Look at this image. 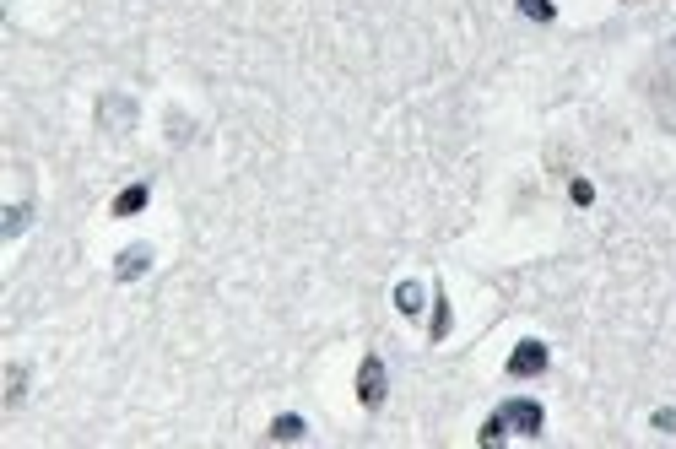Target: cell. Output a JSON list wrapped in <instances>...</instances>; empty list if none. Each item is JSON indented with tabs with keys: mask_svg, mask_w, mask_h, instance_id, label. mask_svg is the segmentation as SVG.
<instances>
[{
	"mask_svg": "<svg viewBox=\"0 0 676 449\" xmlns=\"http://www.w3.org/2000/svg\"><path fill=\"white\" fill-rule=\"evenodd\" d=\"M547 363H552L547 341H520L509 352V379H536V374H547Z\"/></svg>",
	"mask_w": 676,
	"mask_h": 449,
	"instance_id": "cell-3",
	"label": "cell"
},
{
	"mask_svg": "<svg viewBox=\"0 0 676 449\" xmlns=\"http://www.w3.org/2000/svg\"><path fill=\"white\" fill-rule=\"evenodd\" d=\"M152 271V244H130V249H119V260H114V282H136V276H147Z\"/></svg>",
	"mask_w": 676,
	"mask_h": 449,
	"instance_id": "cell-4",
	"label": "cell"
},
{
	"mask_svg": "<svg viewBox=\"0 0 676 449\" xmlns=\"http://www.w3.org/2000/svg\"><path fill=\"white\" fill-rule=\"evenodd\" d=\"M147 201H152L147 184H130V190L114 195V217H136V211H147Z\"/></svg>",
	"mask_w": 676,
	"mask_h": 449,
	"instance_id": "cell-5",
	"label": "cell"
},
{
	"mask_svg": "<svg viewBox=\"0 0 676 449\" xmlns=\"http://www.w3.org/2000/svg\"><path fill=\"white\" fill-rule=\"evenodd\" d=\"M303 433H309V422H303L298 412H282V417L271 422V439H276V444H298Z\"/></svg>",
	"mask_w": 676,
	"mask_h": 449,
	"instance_id": "cell-6",
	"label": "cell"
},
{
	"mask_svg": "<svg viewBox=\"0 0 676 449\" xmlns=\"http://www.w3.org/2000/svg\"><path fill=\"white\" fill-rule=\"evenodd\" d=\"M568 195H574V206H590L595 201V184L590 179H574V184H568Z\"/></svg>",
	"mask_w": 676,
	"mask_h": 449,
	"instance_id": "cell-12",
	"label": "cell"
},
{
	"mask_svg": "<svg viewBox=\"0 0 676 449\" xmlns=\"http://www.w3.org/2000/svg\"><path fill=\"white\" fill-rule=\"evenodd\" d=\"M493 417L503 422V433H509V439H514V433H520V439H536V433L547 428V412H541L536 401H520V395H514V401H503Z\"/></svg>",
	"mask_w": 676,
	"mask_h": 449,
	"instance_id": "cell-1",
	"label": "cell"
},
{
	"mask_svg": "<svg viewBox=\"0 0 676 449\" xmlns=\"http://www.w3.org/2000/svg\"><path fill=\"white\" fill-rule=\"evenodd\" d=\"M503 439H509V433H503V422L487 417V422H482V444H503Z\"/></svg>",
	"mask_w": 676,
	"mask_h": 449,
	"instance_id": "cell-13",
	"label": "cell"
},
{
	"mask_svg": "<svg viewBox=\"0 0 676 449\" xmlns=\"http://www.w3.org/2000/svg\"><path fill=\"white\" fill-rule=\"evenodd\" d=\"M649 422H655V428H660V433H676V412H655V417H649Z\"/></svg>",
	"mask_w": 676,
	"mask_h": 449,
	"instance_id": "cell-14",
	"label": "cell"
},
{
	"mask_svg": "<svg viewBox=\"0 0 676 449\" xmlns=\"http://www.w3.org/2000/svg\"><path fill=\"white\" fill-rule=\"evenodd\" d=\"M520 11L530 22H558V6H552V0H520Z\"/></svg>",
	"mask_w": 676,
	"mask_h": 449,
	"instance_id": "cell-9",
	"label": "cell"
},
{
	"mask_svg": "<svg viewBox=\"0 0 676 449\" xmlns=\"http://www.w3.org/2000/svg\"><path fill=\"white\" fill-rule=\"evenodd\" d=\"M395 309H401V314H422V282H401V287H395Z\"/></svg>",
	"mask_w": 676,
	"mask_h": 449,
	"instance_id": "cell-8",
	"label": "cell"
},
{
	"mask_svg": "<svg viewBox=\"0 0 676 449\" xmlns=\"http://www.w3.org/2000/svg\"><path fill=\"white\" fill-rule=\"evenodd\" d=\"M384 395H390V374H384V358H379V352H368V358L357 363V401H363L368 412H379Z\"/></svg>",
	"mask_w": 676,
	"mask_h": 449,
	"instance_id": "cell-2",
	"label": "cell"
},
{
	"mask_svg": "<svg viewBox=\"0 0 676 449\" xmlns=\"http://www.w3.org/2000/svg\"><path fill=\"white\" fill-rule=\"evenodd\" d=\"M22 395H28V363H11V374H6V406H22Z\"/></svg>",
	"mask_w": 676,
	"mask_h": 449,
	"instance_id": "cell-7",
	"label": "cell"
},
{
	"mask_svg": "<svg viewBox=\"0 0 676 449\" xmlns=\"http://www.w3.org/2000/svg\"><path fill=\"white\" fill-rule=\"evenodd\" d=\"M433 303H439V309H433V325H428V336H433V341H444V336H449V298L439 293Z\"/></svg>",
	"mask_w": 676,
	"mask_h": 449,
	"instance_id": "cell-11",
	"label": "cell"
},
{
	"mask_svg": "<svg viewBox=\"0 0 676 449\" xmlns=\"http://www.w3.org/2000/svg\"><path fill=\"white\" fill-rule=\"evenodd\" d=\"M28 222H33V206H28V201L11 206V211H6V239H17V233L28 228Z\"/></svg>",
	"mask_w": 676,
	"mask_h": 449,
	"instance_id": "cell-10",
	"label": "cell"
}]
</instances>
